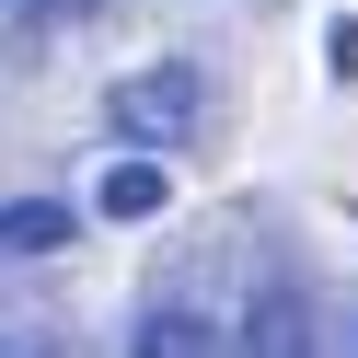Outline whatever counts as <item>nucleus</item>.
<instances>
[{
	"instance_id": "obj_1",
	"label": "nucleus",
	"mask_w": 358,
	"mask_h": 358,
	"mask_svg": "<svg viewBox=\"0 0 358 358\" xmlns=\"http://www.w3.org/2000/svg\"><path fill=\"white\" fill-rule=\"evenodd\" d=\"M196 116H208V70H196V58H150V70H127L116 93H104V139H127V162L196 139Z\"/></svg>"
},
{
	"instance_id": "obj_2",
	"label": "nucleus",
	"mask_w": 358,
	"mask_h": 358,
	"mask_svg": "<svg viewBox=\"0 0 358 358\" xmlns=\"http://www.w3.org/2000/svg\"><path fill=\"white\" fill-rule=\"evenodd\" d=\"M231 358H312V301L301 289H255L231 324Z\"/></svg>"
},
{
	"instance_id": "obj_3",
	"label": "nucleus",
	"mask_w": 358,
	"mask_h": 358,
	"mask_svg": "<svg viewBox=\"0 0 358 358\" xmlns=\"http://www.w3.org/2000/svg\"><path fill=\"white\" fill-rule=\"evenodd\" d=\"M127 358H220V324H208V312H185V301H150L139 335H127Z\"/></svg>"
},
{
	"instance_id": "obj_4",
	"label": "nucleus",
	"mask_w": 358,
	"mask_h": 358,
	"mask_svg": "<svg viewBox=\"0 0 358 358\" xmlns=\"http://www.w3.org/2000/svg\"><path fill=\"white\" fill-rule=\"evenodd\" d=\"M70 231V196H0V255H58Z\"/></svg>"
},
{
	"instance_id": "obj_5",
	"label": "nucleus",
	"mask_w": 358,
	"mask_h": 358,
	"mask_svg": "<svg viewBox=\"0 0 358 358\" xmlns=\"http://www.w3.org/2000/svg\"><path fill=\"white\" fill-rule=\"evenodd\" d=\"M162 196H173V173H162V162H104L93 220H162Z\"/></svg>"
},
{
	"instance_id": "obj_6",
	"label": "nucleus",
	"mask_w": 358,
	"mask_h": 358,
	"mask_svg": "<svg viewBox=\"0 0 358 358\" xmlns=\"http://www.w3.org/2000/svg\"><path fill=\"white\" fill-rule=\"evenodd\" d=\"M324 58H335V81H358V12H347V24L324 35Z\"/></svg>"
},
{
	"instance_id": "obj_7",
	"label": "nucleus",
	"mask_w": 358,
	"mask_h": 358,
	"mask_svg": "<svg viewBox=\"0 0 358 358\" xmlns=\"http://www.w3.org/2000/svg\"><path fill=\"white\" fill-rule=\"evenodd\" d=\"M35 358H58V347H35Z\"/></svg>"
},
{
	"instance_id": "obj_8",
	"label": "nucleus",
	"mask_w": 358,
	"mask_h": 358,
	"mask_svg": "<svg viewBox=\"0 0 358 358\" xmlns=\"http://www.w3.org/2000/svg\"><path fill=\"white\" fill-rule=\"evenodd\" d=\"M347 358H358V335H347Z\"/></svg>"
},
{
	"instance_id": "obj_9",
	"label": "nucleus",
	"mask_w": 358,
	"mask_h": 358,
	"mask_svg": "<svg viewBox=\"0 0 358 358\" xmlns=\"http://www.w3.org/2000/svg\"><path fill=\"white\" fill-rule=\"evenodd\" d=\"M0 12H12V0H0Z\"/></svg>"
}]
</instances>
